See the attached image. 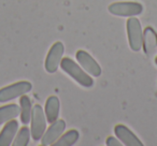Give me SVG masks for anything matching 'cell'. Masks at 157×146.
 <instances>
[{
    "label": "cell",
    "instance_id": "7c38bea8",
    "mask_svg": "<svg viewBox=\"0 0 157 146\" xmlns=\"http://www.w3.org/2000/svg\"><path fill=\"white\" fill-rule=\"evenodd\" d=\"M59 109H60V103H59V99L56 96H51L48 98L45 102V117L46 122L52 124L55 120L58 119L59 116Z\"/></svg>",
    "mask_w": 157,
    "mask_h": 146
},
{
    "label": "cell",
    "instance_id": "ac0fdd59",
    "mask_svg": "<svg viewBox=\"0 0 157 146\" xmlns=\"http://www.w3.org/2000/svg\"><path fill=\"white\" fill-rule=\"evenodd\" d=\"M155 63H156V66H157V56L155 57Z\"/></svg>",
    "mask_w": 157,
    "mask_h": 146
},
{
    "label": "cell",
    "instance_id": "8fae6325",
    "mask_svg": "<svg viewBox=\"0 0 157 146\" xmlns=\"http://www.w3.org/2000/svg\"><path fill=\"white\" fill-rule=\"evenodd\" d=\"M18 130V122L11 119L6 122L5 127L0 132V146H10L13 142L16 132Z\"/></svg>",
    "mask_w": 157,
    "mask_h": 146
},
{
    "label": "cell",
    "instance_id": "2e32d148",
    "mask_svg": "<svg viewBox=\"0 0 157 146\" xmlns=\"http://www.w3.org/2000/svg\"><path fill=\"white\" fill-rule=\"evenodd\" d=\"M30 130L28 127H26L25 125L24 127L20 129V131L16 134L15 140H13L12 145L13 146H26L28 145L29 140H30Z\"/></svg>",
    "mask_w": 157,
    "mask_h": 146
},
{
    "label": "cell",
    "instance_id": "277c9868",
    "mask_svg": "<svg viewBox=\"0 0 157 146\" xmlns=\"http://www.w3.org/2000/svg\"><path fill=\"white\" fill-rule=\"evenodd\" d=\"M31 89H33V85L28 81H21L2 87L0 89V102L5 103L10 100H13L23 95H26Z\"/></svg>",
    "mask_w": 157,
    "mask_h": 146
},
{
    "label": "cell",
    "instance_id": "e0dca14e",
    "mask_svg": "<svg viewBox=\"0 0 157 146\" xmlns=\"http://www.w3.org/2000/svg\"><path fill=\"white\" fill-rule=\"evenodd\" d=\"M105 144L108 146H122L123 143L120 142V140H117L115 137H109L105 140Z\"/></svg>",
    "mask_w": 157,
    "mask_h": 146
},
{
    "label": "cell",
    "instance_id": "9a60e30c",
    "mask_svg": "<svg viewBox=\"0 0 157 146\" xmlns=\"http://www.w3.org/2000/svg\"><path fill=\"white\" fill-rule=\"evenodd\" d=\"M78 137H80L78 131L75 130V129H72V130H69L68 132L63 133V134L59 137V139L53 143V145L54 146H71L78 141Z\"/></svg>",
    "mask_w": 157,
    "mask_h": 146
},
{
    "label": "cell",
    "instance_id": "ba28073f",
    "mask_svg": "<svg viewBox=\"0 0 157 146\" xmlns=\"http://www.w3.org/2000/svg\"><path fill=\"white\" fill-rule=\"evenodd\" d=\"M66 129V122L63 119H57L52 122L48 130L44 132L41 137V144L43 146L53 145L55 141L59 139L61 134L65 132Z\"/></svg>",
    "mask_w": 157,
    "mask_h": 146
},
{
    "label": "cell",
    "instance_id": "9c48e42d",
    "mask_svg": "<svg viewBox=\"0 0 157 146\" xmlns=\"http://www.w3.org/2000/svg\"><path fill=\"white\" fill-rule=\"evenodd\" d=\"M115 135L122 143L126 146H143V143L138 139V137L126 126L124 125H117L114 128Z\"/></svg>",
    "mask_w": 157,
    "mask_h": 146
},
{
    "label": "cell",
    "instance_id": "52a82bcc",
    "mask_svg": "<svg viewBox=\"0 0 157 146\" xmlns=\"http://www.w3.org/2000/svg\"><path fill=\"white\" fill-rule=\"evenodd\" d=\"M75 58L78 60V62L80 63L82 68L87 72L88 74L92 77H98L101 75V68L99 66V63L88 54L87 52L83 50H80L76 52Z\"/></svg>",
    "mask_w": 157,
    "mask_h": 146
},
{
    "label": "cell",
    "instance_id": "4fadbf2b",
    "mask_svg": "<svg viewBox=\"0 0 157 146\" xmlns=\"http://www.w3.org/2000/svg\"><path fill=\"white\" fill-rule=\"evenodd\" d=\"M20 107L15 103L0 107V125L6 124L9 120L14 119L17 116H20Z\"/></svg>",
    "mask_w": 157,
    "mask_h": 146
},
{
    "label": "cell",
    "instance_id": "5bb4252c",
    "mask_svg": "<svg viewBox=\"0 0 157 146\" xmlns=\"http://www.w3.org/2000/svg\"><path fill=\"white\" fill-rule=\"evenodd\" d=\"M20 116H21V122L24 125L29 124L31 117V111H33V105H31V101L29 99V97H27L26 95L21 96L20 99Z\"/></svg>",
    "mask_w": 157,
    "mask_h": 146
},
{
    "label": "cell",
    "instance_id": "8992f818",
    "mask_svg": "<svg viewBox=\"0 0 157 146\" xmlns=\"http://www.w3.org/2000/svg\"><path fill=\"white\" fill-rule=\"evenodd\" d=\"M63 53H65V46L61 42H55L51 46L50 51L46 55L45 63H44V68H45L46 72L54 73L57 71L61 59H63Z\"/></svg>",
    "mask_w": 157,
    "mask_h": 146
},
{
    "label": "cell",
    "instance_id": "6da1fadb",
    "mask_svg": "<svg viewBox=\"0 0 157 146\" xmlns=\"http://www.w3.org/2000/svg\"><path fill=\"white\" fill-rule=\"evenodd\" d=\"M60 68L63 72H66L70 77L74 80L78 84L86 88H90L94 85V80L90 77L87 72L84 71L81 66L73 61L71 58H63L60 61Z\"/></svg>",
    "mask_w": 157,
    "mask_h": 146
},
{
    "label": "cell",
    "instance_id": "30bf717a",
    "mask_svg": "<svg viewBox=\"0 0 157 146\" xmlns=\"http://www.w3.org/2000/svg\"><path fill=\"white\" fill-rule=\"evenodd\" d=\"M142 48L145 55H153L157 52V32L152 27H146L143 31Z\"/></svg>",
    "mask_w": 157,
    "mask_h": 146
},
{
    "label": "cell",
    "instance_id": "3957f363",
    "mask_svg": "<svg viewBox=\"0 0 157 146\" xmlns=\"http://www.w3.org/2000/svg\"><path fill=\"white\" fill-rule=\"evenodd\" d=\"M127 36H128L129 47L133 52H139L142 47L143 31L141 23L135 16H130L127 21Z\"/></svg>",
    "mask_w": 157,
    "mask_h": 146
},
{
    "label": "cell",
    "instance_id": "5b68a950",
    "mask_svg": "<svg viewBox=\"0 0 157 146\" xmlns=\"http://www.w3.org/2000/svg\"><path fill=\"white\" fill-rule=\"evenodd\" d=\"M109 12L116 16H136L139 15L143 11L141 3L136 1H118L113 2L108 8Z\"/></svg>",
    "mask_w": 157,
    "mask_h": 146
},
{
    "label": "cell",
    "instance_id": "7a4b0ae2",
    "mask_svg": "<svg viewBox=\"0 0 157 146\" xmlns=\"http://www.w3.org/2000/svg\"><path fill=\"white\" fill-rule=\"evenodd\" d=\"M30 134L33 141L41 140L46 129V117L43 112V109L40 104H36L33 107L30 117Z\"/></svg>",
    "mask_w": 157,
    "mask_h": 146
}]
</instances>
